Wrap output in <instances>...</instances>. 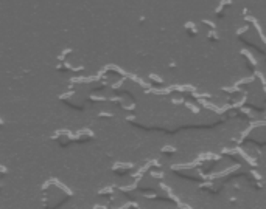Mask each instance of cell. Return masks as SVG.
Here are the masks:
<instances>
[]
</instances>
